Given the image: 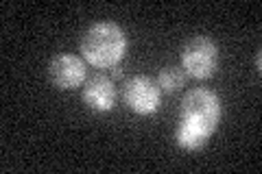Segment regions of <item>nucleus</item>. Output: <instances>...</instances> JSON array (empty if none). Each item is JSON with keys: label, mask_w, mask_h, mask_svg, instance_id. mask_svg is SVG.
Wrapping results in <instances>:
<instances>
[{"label": "nucleus", "mask_w": 262, "mask_h": 174, "mask_svg": "<svg viewBox=\"0 0 262 174\" xmlns=\"http://www.w3.org/2000/svg\"><path fill=\"white\" fill-rule=\"evenodd\" d=\"M81 98L88 109H92L96 113H107L114 109L116 105V87H114V81L98 74L85 81L83 89H81Z\"/></svg>", "instance_id": "obj_6"}, {"label": "nucleus", "mask_w": 262, "mask_h": 174, "mask_svg": "<svg viewBox=\"0 0 262 174\" xmlns=\"http://www.w3.org/2000/svg\"><path fill=\"white\" fill-rule=\"evenodd\" d=\"M112 74H114V79H120V77H122V72H120V70H114Z\"/></svg>", "instance_id": "obj_9"}, {"label": "nucleus", "mask_w": 262, "mask_h": 174, "mask_svg": "<svg viewBox=\"0 0 262 174\" xmlns=\"http://www.w3.org/2000/svg\"><path fill=\"white\" fill-rule=\"evenodd\" d=\"M256 70H258V72L262 70V55H260V51L256 53Z\"/></svg>", "instance_id": "obj_8"}, {"label": "nucleus", "mask_w": 262, "mask_h": 174, "mask_svg": "<svg viewBox=\"0 0 262 174\" xmlns=\"http://www.w3.org/2000/svg\"><path fill=\"white\" fill-rule=\"evenodd\" d=\"M221 115H223V105H221L219 94H214L212 89L194 87L186 92L177 115V146L188 153L201 151L208 144V139L216 133Z\"/></svg>", "instance_id": "obj_1"}, {"label": "nucleus", "mask_w": 262, "mask_h": 174, "mask_svg": "<svg viewBox=\"0 0 262 174\" xmlns=\"http://www.w3.org/2000/svg\"><path fill=\"white\" fill-rule=\"evenodd\" d=\"M48 79L59 89H77L85 81V59L72 53L55 55L48 63Z\"/></svg>", "instance_id": "obj_5"}, {"label": "nucleus", "mask_w": 262, "mask_h": 174, "mask_svg": "<svg viewBox=\"0 0 262 174\" xmlns=\"http://www.w3.org/2000/svg\"><path fill=\"white\" fill-rule=\"evenodd\" d=\"M129 48V39L118 24L114 22H96L81 37V55L94 68H116L125 59Z\"/></svg>", "instance_id": "obj_2"}, {"label": "nucleus", "mask_w": 262, "mask_h": 174, "mask_svg": "<svg viewBox=\"0 0 262 174\" xmlns=\"http://www.w3.org/2000/svg\"><path fill=\"white\" fill-rule=\"evenodd\" d=\"M122 101H125V105L134 113L151 115L162 105V89L158 85V81H153L151 77L136 74L122 87Z\"/></svg>", "instance_id": "obj_4"}, {"label": "nucleus", "mask_w": 262, "mask_h": 174, "mask_svg": "<svg viewBox=\"0 0 262 174\" xmlns=\"http://www.w3.org/2000/svg\"><path fill=\"white\" fill-rule=\"evenodd\" d=\"M158 85L162 92L175 94L186 85V72L182 70V65H168V68H162L158 74Z\"/></svg>", "instance_id": "obj_7"}, {"label": "nucleus", "mask_w": 262, "mask_h": 174, "mask_svg": "<svg viewBox=\"0 0 262 174\" xmlns=\"http://www.w3.org/2000/svg\"><path fill=\"white\" fill-rule=\"evenodd\" d=\"M179 59H182V70L186 72V77L206 81L210 77H214L219 70L221 51H219V44L212 37L194 35L182 46Z\"/></svg>", "instance_id": "obj_3"}]
</instances>
